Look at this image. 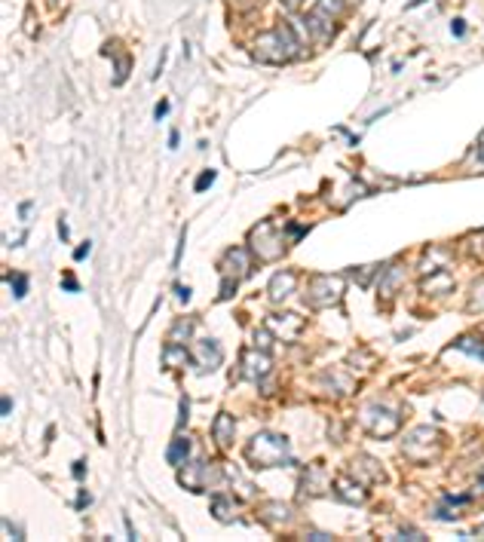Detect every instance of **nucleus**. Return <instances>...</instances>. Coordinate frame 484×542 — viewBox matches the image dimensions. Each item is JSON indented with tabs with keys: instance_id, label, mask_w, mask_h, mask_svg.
Listing matches in <instances>:
<instances>
[{
	"instance_id": "obj_15",
	"label": "nucleus",
	"mask_w": 484,
	"mask_h": 542,
	"mask_svg": "<svg viewBox=\"0 0 484 542\" xmlns=\"http://www.w3.org/2000/svg\"><path fill=\"white\" fill-rule=\"evenodd\" d=\"M325 487H328V472L319 466H306V472H304V478H301V493L306 497H319V493H325Z\"/></svg>"
},
{
	"instance_id": "obj_33",
	"label": "nucleus",
	"mask_w": 484,
	"mask_h": 542,
	"mask_svg": "<svg viewBox=\"0 0 484 542\" xmlns=\"http://www.w3.org/2000/svg\"><path fill=\"white\" fill-rule=\"evenodd\" d=\"M184 239H187V230H181V236H178V249H175V267H178V261H181V251H184Z\"/></svg>"
},
{
	"instance_id": "obj_37",
	"label": "nucleus",
	"mask_w": 484,
	"mask_h": 542,
	"mask_svg": "<svg viewBox=\"0 0 484 542\" xmlns=\"http://www.w3.org/2000/svg\"><path fill=\"white\" fill-rule=\"evenodd\" d=\"M89 251H92V242H83V245H80V249H77V251H74V258H77V261H83V258H86V254H89Z\"/></svg>"
},
{
	"instance_id": "obj_23",
	"label": "nucleus",
	"mask_w": 484,
	"mask_h": 542,
	"mask_svg": "<svg viewBox=\"0 0 484 542\" xmlns=\"http://www.w3.org/2000/svg\"><path fill=\"white\" fill-rule=\"evenodd\" d=\"M190 334H194V322H190V319H178L172 325V331H169V340H172V343H187Z\"/></svg>"
},
{
	"instance_id": "obj_3",
	"label": "nucleus",
	"mask_w": 484,
	"mask_h": 542,
	"mask_svg": "<svg viewBox=\"0 0 484 542\" xmlns=\"http://www.w3.org/2000/svg\"><path fill=\"white\" fill-rule=\"evenodd\" d=\"M297 49H301V43L295 40V34H291L288 25H279V28L267 31V34H260V40H258V59L273 61V65H282V61L297 59Z\"/></svg>"
},
{
	"instance_id": "obj_28",
	"label": "nucleus",
	"mask_w": 484,
	"mask_h": 542,
	"mask_svg": "<svg viewBox=\"0 0 484 542\" xmlns=\"http://www.w3.org/2000/svg\"><path fill=\"white\" fill-rule=\"evenodd\" d=\"M214 178H218V172H214V169H205V172H203V175L196 178L194 190H196V193H203L205 187H209V184H214Z\"/></svg>"
},
{
	"instance_id": "obj_7",
	"label": "nucleus",
	"mask_w": 484,
	"mask_h": 542,
	"mask_svg": "<svg viewBox=\"0 0 484 542\" xmlns=\"http://www.w3.org/2000/svg\"><path fill=\"white\" fill-rule=\"evenodd\" d=\"M190 362H194L196 374H209V371H214L221 362H224V353H221L218 340L205 337V340H196V343H194V350H190Z\"/></svg>"
},
{
	"instance_id": "obj_32",
	"label": "nucleus",
	"mask_w": 484,
	"mask_h": 542,
	"mask_svg": "<svg viewBox=\"0 0 484 542\" xmlns=\"http://www.w3.org/2000/svg\"><path fill=\"white\" fill-rule=\"evenodd\" d=\"M166 114H169V102H166V98H163V102H159L157 107H153V117H157V120H163Z\"/></svg>"
},
{
	"instance_id": "obj_13",
	"label": "nucleus",
	"mask_w": 484,
	"mask_h": 542,
	"mask_svg": "<svg viewBox=\"0 0 484 542\" xmlns=\"http://www.w3.org/2000/svg\"><path fill=\"white\" fill-rule=\"evenodd\" d=\"M295 288H297V273H295V270H279V273L270 279V285H267V294H270L273 304H279V300H286Z\"/></svg>"
},
{
	"instance_id": "obj_14",
	"label": "nucleus",
	"mask_w": 484,
	"mask_h": 542,
	"mask_svg": "<svg viewBox=\"0 0 484 542\" xmlns=\"http://www.w3.org/2000/svg\"><path fill=\"white\" fill-rule=\"evenodd\" d=\"M233 435H236V420L224 410V414L214 417V423H212V438H214V444H218L221 451H227V447L233 444Z\"/></svg>"
},
{
	"instance_id": "obj_34",
	"label": "nucleus",
	"mask_w": 484,
	"mask_h": 542,
	"mask_svg": "<svg viewBox=\"0 0 484 542\" xmlns=\"http://www.w3.org/2000/svg\"><path fill=\"white\" fill-rule=\"evenodd\" d=\"M187 414H190V408H187V398H181V417H178V429H184V423H187Z\"/></svg>"
},
{
	"instance_id": "obj_39",
	"label": "nucleus",
	"mask_w": 484,
	"mask_h": 542,
	"mask_svg": "<svg viewBox=\"0 0 484 542\" xmlns=\"http://www.w3.org/2000/svg\"><path fill=\"white\" fill-rule=\"evenodd\" d=\"M89 502H92V497H89V493H86V490H83V493H80V500H77V509H86V506H89Z\"/></svg>"
},
{
	"instance_id": "obj_12",
	"label": "nucleus",
	"mask_w": 484,
	"mask_h": 542,
	"mask_svg": "<svg viewBox=\"0 0 484 542\" xmlns=\"http://www.w3.org/2000/svg\"><path fill=\"white\" fill-rule=\"evenodd\" d=\"M451 261H454V251L444 249V245H432V249H426L423 258H420V273L429 276V273H439V270H448Z\"/></svg>"
},
{
	"instance_id": "obj_9",
	"label": "nucleus",
	"mask_w": 484,
	"mask_h": 542,
	"mask_svg": "<svg viewBox=\"0 0 484 542\" xmlns=\"http://www.w3.org/2000/svg\"><path fill=\"white\" fill-rule=\"evenodd\" d=\"M249 251L245 249H227L224 258L218 261V270L221 276H230V279H245L249 276Z\"/></svg>"
},
{
	"instance_id": "obj_4",
	"label": "nucleus",
	"mask_w": 484,
	"mask_h": 542,
	"mask_svg": "<svg viewBox=\"0 0 484 542\" xmlns=\"http://www.w3.org/2000/svg\"><path fill=\"white\" fill-rule=\"evenodd\" d=\"M249 245H251V254H255L260 264H273V261H279L282 254H286L288 239L279 236V230H276L270 221H260L249 233Z\"/></svg>"
},
{
	"instance_id": "obj_36",
	"label": "nucleus",
	"mask_w": 484,
	"mask_h": 542,
	"mask_svg": "<svg viewBox=\"0 0 484 542\" xmlns=\"http://www.w3.org/2000/svg\"><path fill=\"white\" fill-rule=\"evenodd\" d=\"M3 530L10 533L13 539H22V530H15V527H13V521H10V518H3Z\"/></svg>"
},
{
	"instance_id": "obj_8",
	"label": "nucleus",
	"mask_w": 484,
	"mask_h": 542,
	"mask_svg": "<svg viewBox=\"0 0 484 542\" xmlns=\"http://www.w3.org/2000/svg\"><path fill=\"white\" fill-rule=\"evenodd\" d=\"M270 368H273V362H270V355H267V350L260 353L258 346L242 350V365H240V377H242V380L260 383L267 374H270Z\"/></svg>"
},
{
	"instance_id": "obj_38",
	"label": "nucleus",
	"mask_w": 484,
	"mask_h": 542,
	"mask_svg": "<svg viewBox=\"0 0 484 542\" xmlns=\"http://www.w3.org/2000/svg\"><path fill=\"white\" fill-rule=\"evenodd\" d=\"M475 157H478V166L484 169V132H481V138H478V147H475Z\"/></svg>"
},
{
	"instance_id": "obj_6",
	"label": "nucleus",
	"mask_w": 484,
	"mask_h": 542,
	"mask_svg": "<svg viewBox=\"0 0 484 542\" xmlns=\"http://www.w3.org/2000/svg\"><path fill=\"white\" fill-rule=\"evenodd\" d=\"M439 451H442V435L432 426H417L408 435V441H405V454L417 463H426V454H429V460H432Z\"/></svg>"
},
{
	"instance_id": "obj_31",
	"label": "nucleus",
	"mask_w": 484,
	"mask_h": 542,
	"mask_svg": "<svg viewBox=\"0 0 484 542\" xmlns=\"http://www.w3.org/2000/svg\"><path fill=\"white\" fill-rule=\"evenodd\" d=\"M306 233V227H301V224H288V242H295V239H301Z\"/></svg>"
},
{
	"instance_id": "obj_46",
	"label": "nucleus",
	"mask_w": 484,
	"mask_h": 542,
	"mask_svg": "<svg viewBox=\"0 0 484 542\" xmlns=\"http://www.w3.org/2000/svg\"><path fill=\"white\" fill-rule=\"evenodd\" d=\"M475 533H478V536H484V524H478V527H475Z\"/></svg>"
},
{
	"instance_id": "obj_10",
	"label": "nucleus",
	"mask_w": 484,
	"mask_h": 542,
	"mask_svg": "<svg viewBox=\"0 0 484 542\" xmlns=\"http://www.w3.org/2000/svg\"><path fill=\"white\" fill-rule=\"evenodd\" d=\"M267 328H270L276 337L295 340L304 331V319H297L295 313H273V316H267Z\"/></svg>"
},
{
	"instance_id": "obj_40",
	"label": "nucleus",
	"mask_w": 484,
	"mask_h": 542,
	"mask_svg": "<svg viewBox=\"0 0 484 542\" xmlns=\"http://www.w3.org/2000/svg\"><path fill=\"white\" fill-rule=\"evenodd\" d=\"M83 472H86V463H83V460H77V463H74V475H77V478H83Z\"/></svg>"
},
{
	"instance_id": "obj_20",
	"label": "nucleus",
	"mask_w": 484,
	"mask_h": 542,
	"mask_svg": "<svg viewBox=\"0 0 484 542\" xmlns=\"http://www.w3.org/2000/svg\"><path fill=\"white\" fill-rule=\"evenodd\" d=\"M187 454H190V438H184V435H178L169 444V451H166V460L172 463V466H187Z\"/></svg>"
},
{
	"instance_id": "obj_22",
	"label": "nucleus",
	"mask_w": 484,
	"mask_h": 542,
	"mask_svg": "<svg viewBox=\"0 0 484 542\" xmlns=\"http://www.w3.org/2000/svg\"><path fill=\"white\" fill-rule=\"evenodd\" d=\"M230 506H233V502H230V497H227V493H214V500H212V515L214 518H218V521H233V509H230Z\"/></svg>"
},
{
	"instance_id": "obj_18",
	"label": "nucleus",
	"mask_w": 484,
	"mask_h": 542,
	"mask_svg": "<svg viewBox=\"0 0 484 542\" xmlns=\"http://www.w3.org/2000/svg\"><path fill=\"white\" fill-rule=\"evenodd\" d=\"M187 362H190V350L184 343H172V340H169L163 346V365L166 368H181V365H187Z\"/></svg>"
},
{
	"instance_id": "obj_35",
	"label": "nucleus",
	"mask_w": 484,
	"mask_h": 542,
	"mask_svg": "<svg viewBox=\"0 0 484 542\" xmlns=\"http://www.w3.org/2000/svg\"><path fill=\"white\" fill-rule=\"evenodd\" d=\"M61 288H68V291H80V285H77V279H74V276H65V279H61Z\"/></svg>"
},
{
	"instance_id": "obj_44",
	"label": "nucleus",
	"mask_w": 484,
	"mask_h": 542,
	"mask_svg": "<svg viewBox=\"0 0 484 542\" xmlns=\"http://www.w3.org/2000/svg\"><path fill=\"white\" fill-rule=\"evenodd\" d=\"M463 25H466V22H460V19H457V22H454V28H451V31H454V34H457V37H463V31H466Z\"/></svg>"
},
{
	"instance_id": "obj_5",
	"label": "nucleus",
	"mask_w": 484,
	"mask_h": 542,
	"mask_svg": "<svg viewBox=\"0 0 484 542\" xmlns=\"http://www.w3.org/2000/svg\"><path fill=\"white\" fill-rule=\"evenodd\" d=\"M362 426L371 432L374 438H389V435H396V432H398L402 417H398L396 410L383 408V405H368L362 410Z\"/></svg>"
},
{
	"instance_id": "obj_41",
	"label": "nucleus",
	"mask_w": 484,
	"mask_h": 542,
	"mask_svg": "<svg viewBox=\"0 0 484 542\" xmlns=\"http://www.w3.org/2000/svg\"><path fill=\"white\" fill-rule=\"evenodd\" d=\"M175 291H178V300H181V304H184V300H190V288H184V285H178Z\"/></svg>"
},
{
	"instance_id": "obj_17",
	"label": "nucleus",
	"mask_w": 484,
	"mask_h": 542,
	"mask_svg": "<svg viewBox=\"0 0 484 542\" xmlns=\"http://www.w3.org/2000/svg\"><path fill=\"white\" fill-rule=\"evenodd\" d=\"M258 515H260V521L264 524L276 527V524H282V521H288L291 518V506H286V502H264Z\"/></svg>"
},
{
	"instance_id": "obj_19",
	"label": "nucleus",
	"mask_w": 484,
	"mask_h": 542,
	"mask_svg": "<svg viewBox=\"0 0 484 542\" xmlns=\"http://www.w3.org/2000/svg\"><path fill=\"white\" fill-rule=\"evenodd\" d=\"M402 279H405V270L393 264L389 270H383V276H380V297H393L396 288L402 285Z\"/></svg>"
},
{
	"instance_id": "obj_25",
	"label": "nucleus",
	"mask_w": 484,
	"mask_h": 542,
	"mask_svg": "<svg viewBox=\"0 0 484 542\" xmlns=\"http://www.w3.org/2000/svg\"><path fill=\"white\" fill-rule=\"evenodd\" d=\"M469 313H484V276L472 285V294H469Z\"/></svg>"
},
{
	"instance_id": "obj_1",
	"label": "nucleus",
	"mask_w": 484,
	"mask_h": 542,
	"mask_svg": "<svg viewBox=\"0 0 484 542\" xmlns=\"http://www.w3.org/2000/svg\"><path fill=\"white\" fill-rule=\"evenodd\" d=\"M291 444L286 435H276V432H258L255 438L245 447V460L255 469H276V466H295V460L288 456Z\"/></svg>"
},
{
	"instance_id": "obj_11",
	"label": "nucleus",
	"mask_w": 484,
	"mask_h": 542,
	"mask_svg": "<svg viewBox=\"0 0 484 542\" xmlns=\"http://www.w3.org/2000/svg\"><path fill=\"white\" fill-rule=\"evenodd\" d=\"M334 497L343 500V502H350V506H359V502L368 500V490H365L362 481H356V478L337 475V478H334Z\"/></svg>"
},
{
	"instance_id": "obj_42",
	"label": "nucleus",
	"mask_w": 484,
	"mask_h": 542,
	"mask_svg": "<svg viewBox=\"0 0 484 542\" xmlns=\"http://www.w3.org/2000/svg\"><path fill=\"white\" fill-rule=\"evenodd\" d=\"M282 3H286L288 10H301V6L306 3V0H282Z\"/></svg>"
},
{
	"instance_id": "obj_16",
	"label": "nucleus",
	"mask_w": 484,
	"mask_h": 542,
	"mask_svg": "<svg viewBox=\"0 0 484 542\" xmlns=\"http://www.w3.org/2000/svg\"><path fill=\"white\" fill-rule=\"evenodd\" d=\"M420 288H423V294H448L454 288V276H451L448 270H439V273H432V279L423 276Z\"/></svg>"
},
{
	"instance_id": "obj_26",
	"label": "nucleus",
	"mask_w": 484,
	"mask_h": 542,
	"mask_svg": "<svg viewBox=\"0 0 484 542\" xmlns=\"http://www.w3.org/2000/svg\"><path fill=\"white\" fill-rule=\"evenodd\" d=\"M374 273H380V267H352L347 276H350V279H356V282L365 288V285L371 282V276H374Z\"/></svg>"
},
{
	"instance_id": "obj_2",
	"label": "nucleus",
	"mask_w": 484,
	"mask_h": 542,
	"mask_svg": "<svg viewBox=\"0 0 484 542\" xmlns=\"http://www.w3.org/2000/svg\"><path fill=\"white\" fill-rule=\"evenodd\" d=\"M343 291H347V276H334V273H316L306 282L304 304L310 309H328L334 304H341Z\"/></svg>"
},
{
	"instance_id": "obj_45",
	"label": "nucleus",
	"mask_w": 484,
	"mask_h": 542,
	"mask_svg": "<svg viewBox=\"0 0 484 542\" xmlns=\"http://www.w3.org/2000/svg\"><path fill=\"white\" fill-rule=\"evenodd\" d=\"M10 410H13V401H10V396L3 398V417H10Z\"/></svg>"
},
{
	"instance_id": "obj_29",
	"label": "nucleus",
	"mask_w": 484,
	"mask_h": 542,
	"mask_svg": "<svg viewBox=\"0 0 484 542\" xmlns=\"http://www.w3.org/2000/svg\"><path fill=\"white\" fill-rule=\"evenodd\" d=\"M466 245H469V254H475V258H484V233H475L466 239Z\"/></svg>"
},
{
	"instance_id": "obj_24",
	"label": "nucleus",
	"mask_w": 484,
	"mask_h": 542,
	"mask_svg": "<svg viewBox=\"0 0 484 542\" xmlns=\"http://www.w3.org/2000/svg\"><path fill=\"white\" fill-rule=\"evenodd\" d=\"M359 475V472H368V478L371 481H383V469H377V463L371 460V456H359L356 460V469H352Z\"/></svg>"
},
{
	"instance_id": "obj_21",
	"label": "nucleus",
	"mask_w": 484,
	"mask_h": 542,
	"mask_svg": "<svg viewBox=\"0 0 484 542\" xmlns=\"http://www.w3.org/2000/svg\"><path fill=\"white\" fill-rule=\"evenodd\" d=\"M451 350H460V353L475 355V359H484V340L475 337V334H463V337L454 340V346H451Z\"/></svg>"
},
{
	"instance_id": "obj_43",
	"label": "nucleus",
	"mask_w": 484,
	"mask_h": 542,
	"mask_svg": "<svg viewBox=\"0 0 484 542\" xmlns=\"http://www.w3.org/2000/svg\"><path fill=\"white\" fill-rule=\"evenodd\" d=\"M58 236H61V239H68V236H71V230H68V224H65V221H58Z\"/></svg>"
},
{
	"instance_id": "obj_30",
	"label": "nucleus",
	"mask_w": 484,
	"mask_h": 542,
	"mask_svg": "<svg viewBox=\"0 0 484 542\" xmlns=\"http://www.w3.org/2000/svg\"><path fill=\"white\" fill-rule=\"evenodd\" d=\"M236 288H240V279H230V276H224V282H221V294H218V297L221 300H230V297H233V291Z\"/></svg>"
},
{
	"instance_id": "obj_27",
	"label": "nucleus",
	"mask_w": 484,
	"mask_h": 542,
	"mask_svg": "<svg viewBox=\"0 0 484 542\" xmlns=\"http://www.w3.org/2000/svg\"><path fill=\"white\" fill-rule=\"evenodd\" d=\"M10 285H13V294H15V297H19V300L28 294V276L15 273V276H10Z\"/></svg>"
},
{
	"instance_id": "obj_47",
	"label": "nucleus",
	"mask_w": 484,
	"mask_h": 542,
	"mask_svg": "<svg viewBox=\"0 0 484 542\" xmlns=\"http://www.w3.org/2000/svg\"><path fill=\"white\" fill-rule=\"evenodd\" d=\"M414 3H420V0H414Z\"/></svg>"
}]
</instances>
